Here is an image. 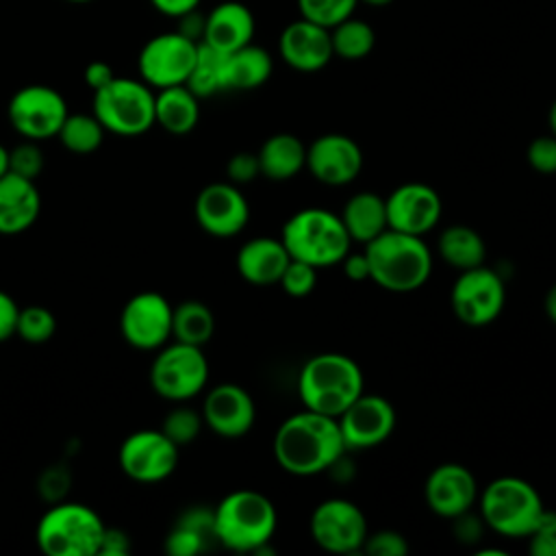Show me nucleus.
I'll return each instance as SVG.
<instances>
[{"mask_svg": "<svg viewBox=\"0 0 556 556\" xmlns=\"http://www.w3.org/2000/svg\"><path fill=\"white\" fill-rule=\"evenodd\" d=\"M345 452L334 417L300 410L287 417L274 434V458L282 471L300 478L332 469Z\"/></svg>", "mask_w": 556, "mask_h": 556, "instance_id": "obj_1", "label": "nucleus"}, {"mask_svg": "<svg viewBox=\"0 0 556 556\" xmlns=\"http://www.w3.org/2000/svg\"><path fill=\"white\" fill-rule=\"evenodd\" d=\"M369 263V280L393 293L424 287L432 271V254L421 237L387 228L363 245Z\"/></svg>", "mask_w": 556, "mask_h": 556, "instance_id": "obj_2", "label": "nucleus"}, {"mask_svg": "<svg viewBox=\"0 0 556 556\" xmlns=\"http://www.w3.org/2000/svg\"><path fill=\"white\" fill-rule=\"evenodd\" d=\"M365 378L361 365L348 354L321 352L311 356L298 376V395L304 408L339 417L361 393Z\"/></svg>", "mask_w": 556, "mask_h": 556, "instance_id": "obj_3", "label": "nucleus"}, {"mask_svg": "<svg viewBox=\"0 0 556 556\" xmlns=\"http://www.w3.org/2000/svg\"><path fill=\"white\" fill-rule=\"evenodd\" d=\"M278 526L274 502L254 489H237L213 510V539L232 552H263Z\"/></svg>", "mask_w": 556, "mask_h": 556, "instance_id": "obj_4", "label": "nucleus"}, {"mask_svg": "<svg viewBox=\"0 0 556 556\" xmlns=\"http://www.w3.org/2000/svg\"><path fill=\"white\" fill-rule=\"evenodd\" d=\"M280 241L291 258L304 261L317 269L339 265L352 245L341 217L321 206L295 211L285 222Z\"/></svg>", "mask_w": 556, "mask_h": 556, "instance_id": "obj_5", "label": "nucleus"}, {"mask_svg": "<svg viewBox=\"0 0 556 556\" xmlns=\"http://www.w3.org/2000/svg\"><path fill=\"white\" fill-rule=\"evenodd\" d=\"M482 521L497 534L526 539L536 528L545 504L536 486L517 476H500L478 493Z\"/></svg>", "mask_w": 556, "mask_h": 556, "instance_id": "obj_6", "label": "nucleus"}, {"mask_svg": "<svg viewBox=\"0 0 556 556\" xmlns=\"http://www.w3.org/2000/svg\"><path fill=\"white\" fill-rule=\"evenodd\" d=\"M102 517L80 502H54L35 528L37 545L48 556H98Z\"/></svg>", "mask_w": 556, "mask_h": 556, "instance_id": "obj_7", "label": "nucleus"}, {"mask_svg": "<svg viewBox=\"0 0 556 556\" xmlns=\"http://www.w3.org/2000/svg\"><path fill=\"white\" fill-rule=\"evenodd\" d=\"M93 115L106 132L122 137L143 135L154 126V89L141 78L115 76L93 91Z\"/></svg>", "mask_w": 556, "mask_h": 556, "instance_id": "obj_8", "label": "nucleus"}, {"mask_svg": "<svg viewBox=\"0 0 556 556\" xmlns=\"http://www.w3.org/2000/svg\"><path fill=\"white\" fill-rule=\"evenodd\" d=\"M208 382V361L198 345L172 341L156 350L150 365V387L169 402L195 397Z\"/></svg>", "mask_w": 556, "mask_h": 556, "instance_id": "obj_9", "label": "nucleus"}, {"mask_svg": "<svg viewBox=\"0 0 556 556\" xmlns=\"http://www.w3.org/2000/svg\"><path fill=\"white\" fill-rule=\"evenodd\" d=\"M452 313L465 326H486L495 321L506 304V287L497 271L478 265L460 271L450 291Z\"/></svg>", "mask_w": 556, "mask_h": 556, "instance_id": "obj_10", "label": "nucleus"}, {"mask_svg": "<svg viewBox=\"0 0 556 556\" xmlns=\"http://www.w3.org/2000/svg\"><path fill=\"white\" fill-rule=\"evenodd\" d=\"M198 43L178 30L148 39L137 56L141 80L152 89L185 85L195 63Z\"/></svg>", "mask_w": 556, "mask_h": 556, "instance_id": "obj_11", "label": "nucleus"}, {"mask_svg": "<svg viewBox=\"0 0 556 556\" xmlns=\"http://www.w3.org/2000/svg\"><path fill=\"white\" fill-rule=\"evenodd\" d=\"M67 113L65 98L48 85H26L17 89L7 106L13 130L30 141L56 137Z\"/></svg>", "mask_w": 556, "mask_h": 556, "instance_id": "obj_12", "label": "nucleus"}, {"mask_svg": "<svg viewBox=\"0 0 556 556\" xmlns=\"http://www.w3.org/2000/svg\"><path fill=\"white\" fill-rule=\"evenodd\" d=\"M308 530L315 545L330 554L361 552L369 534L363 510L345 497H328L319 502L311 515Z\"/></svg>", "mask_w": 556, "mask_h": 556, "instance_id": "obj_13", "label": "nucleus"}, {"mask_svg": "<svg viewBox=\"0 0 556 556\" xmlns=\"http://www.w3.org/2000/svg\"><path fill=\"white\" fill-rule=\"evenodd\" d=\"M122 471L143 484H154L169 478L178 465V445L165 437L163 430H135L117 452Z\"/></svg>", "mask_w": 556, "mask_h": 556, "instance_id": "obj_14", "label": "nucleus"}, {"mask_svg": "<svg viewBox=\"0 0 556 556\" xmlns=\"http://www.w3.org/2000/svg\"><path fill=\"white\" fill-rule=\"evenodd\" d=\"M174 306L159 291H139L122 308L119 330L128 345L156 352L172 339Z\"/></svg>", "mask_w": 556, "mask_h": 556, "instance_id": "obj_15", "label": "nucleus"}, {"mask_svg": "<svg viewBox=\"0 0 556 556\" xmlns=\"http://www.w3.org/2000/svg\"><path fill=\"white\" fill-rule=\"evenodd\" d=\"M393 404L376 393H361L339 417L345 450H367L384 443L395 430Z\"/></svg>", "mask_w": 556, "mask_h": 556, "instance_id": "obj_16", "label": "nucleus"}, {"mask_svg": "<svg viewBox=\"0 0 556 556\" xmlns=\"http://www.w3.org/2000/svg\"><path fill=\"white\" fill-rule=\"evenodd\" d=\"M308 174L328 187H343L352 182L363 169L361 146L341 132H326L306 146Z\"/></svg>", "mask_w": 556, "mask_h": 556, "instance_id": "obj_17", "label": "nucleus"}, {"mask_svg": "<svg viewBox=\"0 0 556 556\" xmlns=\"http://www.w3.org/2000/svg\"><path fill=\"white\" fill-rule=\"evenodd\" d=\"M198 226L219 239L239 235L250 222V204L232 182H211L193 204Z\"/></svg>", "mask_w": 556, "mask_h": 556, "instance_id": "obj_18", "label": "nucleus"}, {"mask_svg": "<svg viewBox=\"0 0 556 556\" xmlns=\"http://www.w3.org/2000/svg\"><path fill=\"white\" fill-rule=\"evenodd\" d=\"M384 204L389 228L415 237L430 232L443 213L441 195L426 182H404L395 187L384 198Z\"/></svg>", "mask_w": 556, "mask_h": 556, "instance_id": "obj_19", "label": "nucleus"}, {"mask_svg": "<svg viewBox=\"0 0 556 556\" xmlns=\"http://www.w3.org/2000/svg\"><path fill=\"white\" fill-rule=\"evenodd\" d=\"M478 493L476 476L460 463L437 465L424 484L428 508L443 519L465 517L476 506Z\"/></svg>", "mask_w": 556, "mask_h": 556, "instance_id": "obj_20", "label": "nucleus"}, {"mask_svg": "<svg viewBox=\"0 0 556 556\" xmlns=\"http://www.w3.org/2000/svg\"><path fill=\"white\" fill-rule=\"evenodd\" d=\"M200 413L204 424L217 437H224V439L245 437L252 430L256 419V406L252 395L235 382L215 384L206 393Z\"/></svg>", "mask_w": 556, "mask_h": 556, "instance_id": "obj_21", "label": "nucleus"}, {"mask_svg": "<svg viewBox=\"0 0 556 556\" xmlns=\"http://www.w3.org/2000/svg\"><path fill=\"white\" fill-rule=\"evenodd\" d=\"M278 52L280 59L295 72H319L334 56L330 28L300 17L285 26V30L280 33Z\"/></svg>", "mask_w": 556, "mask_h": 556, "instance_id": "obj_22", "label": "nucleus"}, {"mask_svg": "<svg viewBox=\"0 0 556 556\" xmlns=\"http://www.w3.org/2000/svg\"><path fill=\"white\" fill-rule=\"evenodd\" d=\"M254 37V15L252 11L235 0L215 4L208 15H204L202 41L219 52H235Z\"/></svg>", "mask_w": 556, "mask_h": 556, "instance_id": "obj_23", "label": "nucleus"}, {"mask_svg": "<svg viewBox=\"0 0 556 556\" xmlns=\"http://www.w3.org/2000/svg\"><path fill=\"white\" fill-rule=\"evenodd\" d=\"M41 213V195L35 180L7 172L0 178V235L28 230Z\"/></svg>", "mask_w": 556, "mask_h": 556, "instance_id": "obj_24", "label": "nucleus"}, {"mask_svg": "<svg viewBox=\"0 0 556 556\" xmlns=\"http://www.w3.org/2000/svg\"><path fill=\"white\" fill-rule=\"evenodd\" d=\"M289 261L291 256L280 237H254L239 248L235 258L239 276L256 287L278 285Z\"/></svg>", "mask_w": 556, "mask_h": 556, "instance_id": "obj_25", "label": "nucleus"}, {"mask_svg": "<svg viewBox=\"0 0 556 556\" xmlns=\"http://www.w3.org/2000/svg\"><path fill=\"white\" fill-rule=\"evenodd\" d=\"M261 176L269 180H291L306 167V146L291 132H276L267 137L258 152Z\"/></svg>", "mask_w": 556, "mask_h": 556, "instance_id": "obj_26", "label": "nucleus"}, {"mask_svg": "<svg viewBox=\"0 0 556 556\" xmlns=\"http://www.w3.org/2000/svg\"><path fill=\"white\" fill-rule=\"evenodd\" d=\"M352 243H369L389 228L384 198L374 191H358L350 195L339 213Z\"/></svg>", "mask_w": 556, "mask_h": 556, "instance_id": "obj_27", "label": "nucleus"}, {"mask_svg": "<svg viewBox=\"0 0 556 556\" xmlns=\"http://www.w3.org/2000/svg\"><path fill=\"white\" fill-rule=\"evenodd\" d=\"M200 119V98L187 85L154 91V124L172 135H187Z\"/></svg>", "mask_w": 556, "mask_h": 556, "instance_id": "obj_28", "label": "nucleus"}, {"mask_svg": "<svg viewBox=\"0 0 556 556\" xmlns=\"http://www.w3.org/2000/svg\"><path fill=\"white\" fill-rule=\"evenodd\" d=\"M271 70H274V61L269 52L261 46L248 43L235 52H228L226 67H224V91L256 89L269 80Z\"/></svg>", "mask_w": 556, "mask_h": 556, "instance_id": "obj_29", "label": "nucleus"}, {"mask_svg": "<svg viewBox=\"0 0 556 556\" xmlns=\"http://www.w3.org/2000/svg\"><path fill=\"white\" fill-rule=\"evenodd\" d=\"M437 250L441 258L458 271L484 265L486 261V243L482 235L467 224H452L443 228L437 241Z\"/></svg>", "mask_w": 556, "mask_h": 556, "instance_id": "obj_30", "label": "nucleus"}, {"mask_svg": "<svg viewBox=\"0 0 556 556\" xmlns=\"http://www.w3.org/2000/svg\"><path fill=\"white\" fill-rule=\"evenodd\" d=\"M215 332L213 311L198 300H187L174 306L172 339L202 348Z\"/></svg>", "mask_w": 556, "mask_h": 556, "instance_id": "obj_31", "label": "nucleus"}, {"mask_svg": "<svg viewBox=\"0 0 556 556\" xmlns=\"http://www.w3.org/2000/svg\"><path fill=\"white\" fill-rule=\"evenodd\" d=\"M224 67H226V52H219L208 43L200 41L193 70L185 85L198 98L215 96L217 91H224Z\"/></svg>", "mask_w": 556, "mask_h": 556, "instance_id": "obj_32", "label": "nucleus"}, {"mask_svg": "<svg viewBox=\"0 0 556 556\" xmlns=\"http://www.w3.org/2000/svg\"><path fill=\"white\" fill-rule=\"evenodd\" d=\"M332 54L345 61L365 59L376 46V33L365 20L348 17L330 28Z\"/></svg>", "mask_w": 556, "mask_h": 556, "instance_id": "obj_33", "label": "nucleus"}, {"mask_svg": "<svg viewBox=\"0 0 556 556\" xmlns=\"http://www.w3.org/2000/svg\"><path fill=\"white\" fill-rule=\"evenodd\" d=\"M104 126L93 113H67L56 137L61 146L76 154H91L104 141Z\"/></svg>", "mask_w": 556, "mask_h": 556, "instance_id": "obj_34", "label": "nucleus"}, {"mask_svg": "<svg viewBox=\"0 0 556 556\" xmlns=\"http://www.w3.org/2000/svg\"><path fill=\"white\" fill-rule=\"evenodd\" d=\"M202 426H204L202 413L191 408V406H185L182 402H178V406H174L165 415L161 430L165 432L167 439H172L180 447V445H187V443L195 441Z\"/></svg>", "mask_w": 556, "mask_h": 556, "instance_id": "obj_35", "label": "nucleus"}, {"mask_svg": "<svg viewBox=\"0 0 556 556\" xmlns=\"http://www.w3.org/2000/svg\"><path fill=\"white\" fill-rule=\"evenodd\" d=\"M56 330V319L50 308L30 304L22 306L17 315L15 334H20L26 343H46Z\"/></svg>", "mask_w": 556, "mask_h": 556, "instance_id": "obj_36", "label": "nucleus"}, {"mask_svg": "<svg viewBox=\"0 0 556 556\" xmlns=\"http://www.w3.org/2000/svg\"><path fill=\"white\" fill-rule=\"evenodd\" d=\"M356 4L358 0H298L300 17L326 28H332L339 22L352 17Z\"/></svg>", "mask_w": 556, "mask_h": 556, "instance_id": "obj_37", "label": "nucleus"}, {"mask_svg": "<svg viewBox=\"0 0 556 556\" xmlns=\"http://www.w3.org/2000/svg\"><path fill=\"white\" fill-rule=\"evenodd\" d=\"M317 267L304 263V261H295L291 258L278 280V285L282 287V291L291 298H306L313 293L315 285H317Z\"/></svg>", "mask_w": 556, "mask_h": 556, "instance_id": "obj_38", "label": "nucleus"}, {"mask_svg": "<svg viewBox=\"0 0 556 556\" xmlns=\"http://www.w3.org/2000/svg\"><path fill=\"white\" fill-rule=\"evenodd\" d=\"M41 169H43V152L35 141L26 139L9 150V172L22 178L35 180L41 174Z\"/></svg>", "mask_w": 556, "mask_h": 556, "instance_id": "obj_39", "label": "nucleus"}, {"mask_svg": "<svg viewBox=\"0 0 556 556\" xmlns=\"http://www.w3.org/2000/svg\"><path fill=\"white\" fill-rule=\"evenodd\" d=\"M204 543H206L204 532L176 521V526L165 536L163 547L169 556H195L204 549Z\"/></svg>", "mask_w": 556, "mask_h": 556, "instance_id": "obj_40", "label": "nucleus"}, {"mask_svg": "<svg viewBox=\"0 0 556 556\" xmlns=\"http://www.w3.org/2000/svg\"><path fill=\"white\" fill-rule=\"evenodd\" d=\"M528 539V552L532 556H556V510L545 508Z\"/></svg>", "mask_w": 556, "mask_h": 556, "instance_id": "obj_41", "label": "nucleus"}, {"mask_svg": "<svg viewBox=\"0 0 556 556\" xmlns=\"http://www.w3.org/2000/svg\"><path fill=\"white\" fill-rule=\"evenodd\" d=\"M361 552L369 556H404L408 552V541L397 530H378L367 534Z\"/></svg>", "mask_w": 556, "mask_h": 556, "instance_id": "obj_42", "label": "nucleus"}, {"mask_svg": "<svg viewBox=\"0 0 556 556\" xmlns=\"http://www.w3.org/2000/svg\"><path fill=\"white\" fill-rule=\"evenodd\" d=\"M526 159L534 172L547 176L556 174V137L549 132L532 139L526 150Z\"/></svg>", "mask_w": 556, "mask_h": 556, "instance_id": "obj_43", "label": "nucleus"}, {"mask_svg": "<svg viewBox=\"0 0 556 556\" xmlns=\"http://www.w3.org/2000/svg\"><path fill=\"white\" fill-rule=\"evenodd\" d=\"M70 482H72V476L67 471V467L65 465H52L39 476L37 491L46 502L54 504V502H61L65 497V493L70 489Z\"/></svg>", "mask_w": 556, "mask_h": 556, "instance_id": "obj_44", "label": "nucleus"}, {"mask_svg": "<svg viewBox=\"0 0 556 556\" xmlns=\"http://www.w3.org/2000/svg\"><path fill=\"white\" fill-rule=\"evenodd\" d=\"M226 174H228L232 185L252 182L256 176H261L256 152H237V154H232L226 163Z\"/></svg>", "mask_w": 556, "mask_h": 556, "instance_id": "obj_45", "label": "nucleus"}, {"mask_svg": "<svg viewBox=\"0 0 556 556\" xmlns=\"http://www.w3.org/2000/svg\"><path fill=\"white\" fill-rule=\"evenodd\" d=\"M130 554V539L119 528H104L98 556H128Z\"/></svg>", "mask_w": 556, "mask_h": 556, "instance_id": "obj_46", "label": "nucleus"}, {"mask_svg": "<svg viewBox=\"0 0 556 556\" xmlns=\"http://www.w3.org/2000/svg\"><path fill=\"white\" fill-rule=\"evenodd\" d=\"M17 315H20L17 302L7 291L0 289V341H7L9 337L15 334Z\"/></svg>", "mask_w": 556, "mask_h": 556, "instance_id": "obj_47", "label": "nucleus"}, {"mask_svg": "<svg viewBox=\"0 0 556 556\" xmlns=\"http://www.w3.org/2000/svg\"><path fill=\"white\" fill-rule=\"evenodd\" d=\"M343 265V274L348 280L352 282H363L369 280V263L365 252H348L345 258L341 261Z\"/></svg>", "mask_w": 556, "mask_h": 556, "instance_id": "obj_48", "label": "nucleus"}, {"mask_svg": "<svg viewBox=\"0 0 556 556\" xmlns=\"http://www.w3.org/2000/svg\"><path fill=\"white\" fill-rule=\"evenodd\" d=\"M83 76H85V83H87L93 91L102 89L104 85H109V83L115 78L111 65L104 63V61H91V63L85 67Z\"/></svg>", "mask_w": 556, "mask_h": 556, "instance_id": "obj_49", "label": "nucleus"}, {"mask_svg": "<svg viewBox=\"0 0 556 556\" xmlns=\"http://www.w3.org/2000/svg\"><path fill=\"white\" fill-rule=\"evenodd\" d=\"M150 4L161 13V15H167V17H182L185 13L189 11H195L200 0H150Z\"/></svg>", "mask_w": 556, "mask_h": 556, "instance_id": "obj_50", "label": "nucleus"}, {"mask_svg": "<svg viewBox=\"0 0 556 556\" xmlns=\"http://www.w3.org/2000/svg\"><path fill=\"white\" fill-rule=\"evenodd\" d=\"M178 20H180L178 33H182L185 37H189V39H193V41H202V35H204V15H200L198 9L185 13V15L178 17Z\"/></svg>", "mask_w": 556, "mask_h": 556, "instance_id": "obj_51", "label": "nucleus"}, {"mask_svg": "<svg viewBox=\"0 0 556 556\" xmlns=\"http://www.w3.org/2000/svg\"><path fill=\"white\" fill-rule=\"evenodd\" d=\"M543 308H545V315L549 317V321L556 324V282L547 289L545 300H543Z\"/></svg>", "mask_w": 556, "mask_h": 556, "instance_id": "obj_52", "label": "nucleus"}, {"mask_svg": "<svg viewBox=\"0 0 556 556\" xmlns=\"http://www.w3.org/2000/svg\"><path fill=\"white\" fill-rule=\"evenodd\" d=\"M9 172V150L0 143V178Z\"/></svg>", "mask_w": 556, "mask_h": 556, "instance_id": "obj_53", "label": "nucleus"}, {"mask_svg": "<svg viewBox=\"0 0 556 556\" xmlns=\"http://www.w3.org/2000/svg\"><path fill=\"white\" fill-rule=\"evenodd\" d=\"M547 124H549V132L556 137V100L552 102V106L547 111Z\"/></svg>", "mask_w": 556, "mask_h": 556, "instance_id": "obj_54", "label": "nucleus"}, {"mask_svg": "<svg viewBox=\"0 0 556 556\" xmlns=\"http://www.w3.org/2000/svg\"><path fill=\"white\" fill-rule=\"evenodd\" d=\"M358 2H365V4H371V7H387L393 0H358Z\"/></svg>", "mask_w": 556, "mask_h": 556, "instance_id": "obj_55", "label": "nucleus"}, {"mask_svg": "<svg viewBox=\"0 0 556 556\" xmlns=\"http://www.w3.org/2000/svg\"><path fill=\"white\" fill-rule=\"evenodd\" d=\"M65 2H74V4H85V2H93V0H65Z\"/></svg>", "mask_w": 556, "mask_h": 556, "instance_id": "obj_56", "label": "nucleus"}]
</instances>
